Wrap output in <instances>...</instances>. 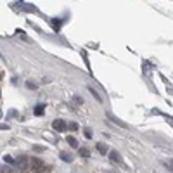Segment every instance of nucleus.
<instances>
[{
	"instance_id": "f257e3e1",
	"label": "nucleus",
	"mask_w": 173,
	"mask_h": 173,
	"mask_svg": "<svg viewBox=\"0 0 173 173\" xmlns=\"http://www.w3.org/2000/svg\"><path fill=\"white\" fill-rule=\"evenodd\" d=\"M28 166L31 168L33 171H42L45 164H43V161L40 159V157H35V156H33L31 159H28Z\"/></svg>"
},
{
	"instance_id": "f03ea898",
	"label": "nucleus",
	"mask_w": 173,
	"mask_h": 173,
	"mask_svg": "<svg viewBox=\"0 0 173 173\" xmlns=\"http://www.w3.org/2000/svg\"><path fill=\"white\" fill-rule=\"evenodd\" d=\"M14 164L17 166V170H19V171H24V170L28 168V157L26 156H17L16 161H14Z\"/></svg>"
},
{
	"instance_id": "7ed1b4c3",
	"label": "nucleus",
	"mask_w": 173,
	"mask_h": 173,
	"mask_svg": "<svg viewBox=\"0 0 173 173\" xmlns=\"http://www.w3.org/2000/svg\"><path fill=\"white\" fill-rule=\"evenodd\" d=\"M52 128L55 132H64V130H68V123H66L64 119H55L54 123H52Z\"/></svg>"
},
{
	"instance_id": "20e7f679",
	"label": "nucleus",
	"mask_w": 173,
	"mask_h": 173,
	"mask_svg": "<svg viewBox=\"0 0 173 173\" xmlns=\"http://www.w3.org/2000/svg\"><path fill=\"white\" fill-rule=\"evenodd\" d=\"M16 4H17L19 9H23V11H28V12H35V11H37V7L30 5V4H26V2H16Z\"/></svg>"
},
{
	"instance_id": "39448f33",
	"label": "nucleus",
	"mask_w": 173,
	"mask_h": 173,
	"mask_svg": "<svg viewBox=\"0 0 173 173\" xmlns=\"http://www.w3.org/2000/svg\"><path fill=\"white\" fill-rule=\"evenodd\" d=\"M108 119H109V121H113L114 125H118V126H121V128H128V125L125 123V121H121V119H118V118H114L113 114H108Z\"/></svg>"
},
{
	"instance_id": "423d86ee",
	"label": "nucleus",
	"mask_w": 173,
	"mask_h": 173,
	"mask_svg": "<svg viewBox=\"0 0 173 173\" xmlns=\"http://www.w3.org/2000/svg\"><path fill=\"white\" fill-rule=\"evenodd\" d=\"M109 159L113 163H121V156L118 151H109Z\"/></svg>"
},
{
	"instance_id": "0eeeda50",
	"label": "nucleus",
	"mask_w": 173,
	"mask_h": 173,
	"mask_svg": "<svg viewBox=\"0 0 173 173\" xmlns=\"http://www.w3.org/2000/svg\"><path fill=\"white\" fill-rule=\"evenodd\" d=\"M86 88H88V92H90L94 97H95V101H97V102H102V97H101V94H99L97 90L94 88V86H86Z\"/></svg>"
},
{
	"instance_id": "6e6552de",
	"label": "nucleus",
	"mask_w": 173,
	"mask_h": 173,
	"mask_svg": "<svg viewBox=\"0 0 173 173\" xmlns=\"http://www.w3.org/2000/svg\"><path fill=\"white\" fill-rule=\"evenodd\" d=\"M66 142H68L73 149H78V147H80V146H78V140H76L75 137H68V139H66Z\"/></svg>"
},
{
	"instance_id": "1a4fd4ad",
	"label": "nucleus",
	"mask_w": 173,
	"mask_h": 173,
	"mask_svg": "<svg viewBox=\"0 0 173 173\" xmlns=\"http://www.w3.org/2000/svg\"><path fill=\"white\" fill-rule=\"evenodd\" d=\"M78 152H80L81 157H88L90 156V151H88L86 147H78Z\"/></svg>"
},
{
	"instance_id": "9d476101",
	"label": "nucleus",
	"mask_w": 173,
	"mask_h": 173,
	"mask_svg": "<svg viewBox=\"0 0 173 173\" xmlns=\"http://www.w3.org/2000/svg\"><path fill=\"white\" fill-rule=\"evenodd\" d=\"M97 151L101 152L102 156H104V154H108V147H106V144H101V142H99V144H97Z\"/></svg>"
},
{
	"instance_id": "9b49d317",
	"label": "nucleus",
	"mask_w": 173,
	"mask_h": 173,
	"mask_svg": "<svg viewBox=\"0 0 173 173\" xmlns=\"http://www.w3.org/2000/svg\"><path fill=\"white\" fill-rule=\"evenodd\" d=\"M61 159H62L64 163H71V161H73V157H71L68 152H61Z\"/></svg>"
},
{
	"instance_id": "f8f14e48",
	"label": "nucleus",
	"mask_w": 173,
	"mask_h": 173,
	"mask_svg": "<svg viewBox=\"0 0 173 173\" xmlns=\"http://www.w3.org/2000/svg\"><path fill=\"white\" fill-rule=\"evenodd\" d=\"M43 109H45V104H38L37 108H35V114H37V116H42Z\"/></svg>"
},
{
	"instance_id": "ddd939ff",
	"label": "nucleus",
	"mask_w": 173,
	"mask_h": 173,
	"mask_svg": "<svg viewBox=\"0 0 173 173\" xmlns=\"http://www.w3.org/2000/svg\"><path fill=\"white\" fill-rule=\"evenodd\" d=\"M26 88H30V90H37L38 86H37V83H35V81L28 80V81H26Z\"/></svg>"
},
{
	"instance_id": "4468645a",
	"label": "nucleus",
	"mask_w": 173,
	"mask_h": 173,
	"mask_svg": "<svg viewBox=\"0 0 173 173\" xmlns=\"http://www.w3.org/2000/svg\"><path fill=\"white\" fill-rule=\"evenodd\" d=\"M68 128L73 130V132H76V130H78V123H76V121H71V123L68 125Z\"/></svg>"
},
{
	"instance_id": "2eb2a0df",
	"label": "nucleus",
	"mask_w": 173,
	"mask_h": 173,
	"mask_svg": "<svg viewBox=\"0 0 173 173\" xmlns=\"http://www.w3.org/2000/svg\"><path fill=\"white\" fill-rule=\"evenodd\" d=\"M50 23H52V26H54L55 30H57V28H61V24H62V23H61V21H57V19H52Z\"/></svg>"
},
{
	"instance_id": "dca6fc26",
	"label": "nucleus",
	"mask_w": 173,
	"mask_h": 173,
	"mask_svg": "<svg viewBox=\"0 0 173 173\" xmlns=\"http://www.w3.org/2000/svg\"><path fill=\"white\" fill-rule=\"evenodd\" d=\"M33 151H35V152H43V151H45V147H42V146H33Z\"/></svg>"
},
{
	"instance_id": "f3484780",
	"label": "nucleus",
	"mask_w": 173,
	"mask_h": 173,
	"mask_svg": "<svg viewBox=\"0 0 173 173\" xmlns=\"http://www.w3.org/2000/svg\"><path fill=\"white\" fill-rule=\"evenodd\" d=\"M0 173H11V168L9 166H0Z\"/></svg>"
},
{
	"instance_id": "a211bd4d",
	"label": "nucleus",
	"mask_w": 173,
	"mask_h": 173,
	"mask_svg": "<svg viewBox=\"0 0 173 173\" xmlns=\"http://www.w3.org/2000/svg\"><path fill=\"white\" fill-rule=\"evenodd\" d=\"M85 137H86V139H92V130H90V128L85 130Z\"/></svg>"
},
{
	"instance_id": "6ab92c4d",
	"label": "nucleus",
	"mask_w": 173,
	"mask_h": 173,
	"mask_svg": "<svg viewBox=\"0 0 173 173\" xmlns=\"http://www.w3.org/2000/svg\"><path fill=\"white\" fill-rule=\"evenodd\" d=\"M4 159H5V163H9V164H14V159H12L11 156H4Z\"/></svg>"
},
{
	"instance_id": "aec40b11",
	"label": "nucleus",
	"mask_w": 173,
	"mask_h": 173,
	"mask_svg": "<svg viewBox=\"0 0 173 173\" xmlns=\"http://www.w3.org/2000/svg\"><path fill=\"white\" fill-rule=\"evenodd\" d=\"M75 102L78 104V106H80V104H83V99H81V97H78V95H76V97H75Z\"/></svg>"
},
{
	"instance_id": "412c9836",
	"label": "nucleus",
	"mask_w": 173,
	"mask_h": 173,
	"mask_svg": "<svg viewBox=\"0 0 173 173\" xmlns=\"http://www.w3.org/2000/svg\"><path fill=\"white\" fill-rule=\"evenodd\" d=\"M7 128H9L7 125H0V130H7Z\"/></svg>"
},
{
	"instance_id": "4be33fe9",
	"label": "nucleus",
	"mask_w": 173,
	"mask_h": 173,
	"mask_svg": "<svg viewBox=\"0 0 173 173\" xmlns=\"http://www.w3.org/2000/svg\"><path fill=\"white\" fill-rule=\"evenodd\" d=\"M0 78H2V75H0Z\"/></svg>"
}]
</instances>
